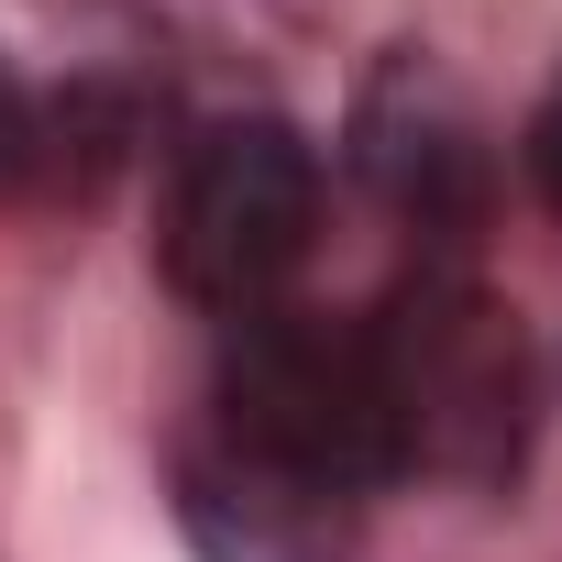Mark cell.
I'll list each match as a JSON object with an SVG mask.
<instances>
[{"label": "cell", "mask_w": 562, "mask_h": 562, "mask_svg": "<svg viewBox=\"0 0 562 562\" xmlns=\"http://www.w3.org/2000/svg\"><path fill=\"white\" fill-rule=\"evenodd\" d=\"M221 430L299 463L321 485H375L397 474V441H386V397H375V353L353 321H321V310H243L232 342H221Z\"/></svg>", "instance_id": "3"}, {"label": "cell", "mask_w": 562, "mask_h": 562, "mask_svg": "<svg viewBox=\"0 0 562 562\" xmlns=\"http://www.w3.org/2000/svg\"><path fill=\"white\" fill-rule=\"evenodd\" d=\"M364 353H375L397 474H441L474 496L518 485L529 430H540V364H529V331L507 299H485L452 265H419L364 321Z\"/></svg>", "instance_id": "1"}, {"label": "cell", "mask_w": 562, "mask_h": 562, "mask_svg": "<svg viewBox=\"0 0 562 562\" xmlns=\"http://www.w3.org/2000/svg\"><path fill=\"white\" fill-rule=\"evenodd\" d=\"M364 166H375V188H386L419 232H474V210H485V144H474V111H463L419 56L364 100Z\"/></svg>", "instance_id": "5"}, {"label": "cell", "mask_w": 562, "mask_h": 562, "mask_svg": "<svg viewBox=\"0 0 562 562\" xmlns=\"http://www.w3.org/2000/svg\"><path fill=\"white\" fill-rule=\"evenodd\" d=\"M45 166V111H34V89L0 67V188H23Z\"/></svg>", "instance_id": "6"}, {"label": "cell", "mask_w": 562, "mask_h": 562, "mask_svg": "<svg viewBox=\"0 0 562 562\" xmlns=\"http://www.w3.org/2000/svg\"><path fill=\"white\" fill-rule=\"evenodd\" d=\"M529 177H540V199L562 210V89L540 100V122H529Z\"/></svg>", "instance_id": "7"}, {"label": "cell", "mask_w": 562, "mask_h": 562, "mask_svg": "<svg viewBox=\"0 0 562 562\" xmlns=\"http://www.w3.org/2000/svg\"><path fill=\"white\" fill-rule=\"evenodd\" d=\"M310 232H321V155H310V133L276 122V111L210 122L188 177H177V210H166V276L199 310L243 321V310H276V288L299 276Z\"/></svg>", "instance_id": "2"}, {"label": "cell", "mask_w": 562, "mask_h": 562, "mask_svg": "<svg viewBox=\"0 0 562 562\" xmlns=\"http://www.w3.org/2000/svg\"><path fill=\"white\" fill-rule=\"evenodd\" d=\"M177 518L199 562H342L353 551V485H321L232 430L177 452Z\"/></svg>", "instance_id": "4"}]
</instances>
